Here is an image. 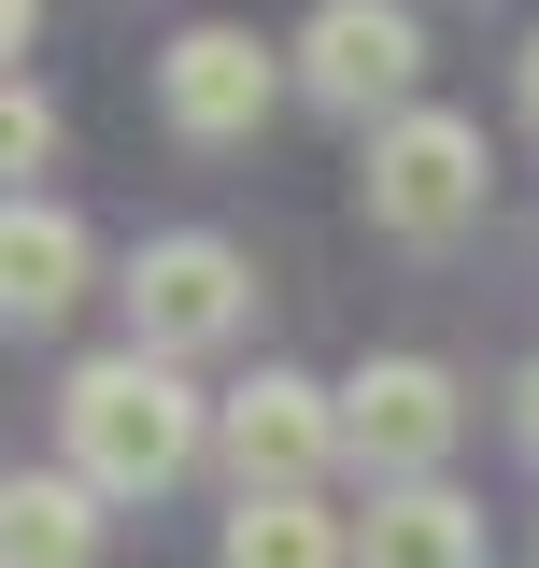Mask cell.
I'll return each mask as SVG.
<instances>
[{"label":"cell","mask_w":539,"mask_h":568,"mask_svg":"<svg viewBox=\"0 0 539 568\" xmlns=\"http://www.w3.org/2000/svg\"><path fill=\"white\" fill-rule=\"evenodd\" d=\"M284 85H298V43H256V29H185V43L156 58V114H171V142H200V156H242V142L284 114Z\"/></svg>","instance_id":"277c9868"},{"label":"cell","mask_w":539,"mask_h":568,"mask_svg":"<svg viewBox=\"0 0 539 568\" xmlns=\"http://www.w3.org/2000/svg\"><path fill=\"white\" fill-rule=\"evenodd\" d=\"M71 298H85V227L58 200H14L0 213V313L14 327H58Z\"/></svg>","instance_id":"9c48e42d"},{"label":"cell","mask_w":539,"mask_h":568,"mask_svg":"<svg viewBox=\"0 0 539 568\" xmlns=\"http://www.w3.org/2000/svg\"><path fill=\"white\" fill-rule=\"evenodd\" d=\"M482 185H497V156H482V129H469V114H440V100L398 114V129L369 142V171H355L369 227L411 242V256H426V242H469V227H482Z\"/></svg>","instance_id":"7a4b0ae2"},{"label":"cell","mask_w":539,"mask_h":568,"mask_svg":"<svg viewBox=\"0 0 539 568\" xmlns=\"http://www.w3.org/2000/svg\"><path fill=\"white\" fill-rule=\"evenodd\" d=\"M242 313H256V271L213 242V227H171V242H142L129 256V355H213L242 342Z\"/></svg>","instance_id":"8992f818"},{"label":"cell","mask_w":539,"mask_h":568,"mask_svg":"<svg viewBox=\"0 0 539 568\" xmlns=\"http://www.w3.org/2000/svg\"><path fill=\"white\" fill-rule=\"evenodd\" d=\"M58 440H71V484L171 497L213 455V398L171 369V355H85V369L58 384Z\"/></svg>","instance_id":"6da1fadb"},{"label":"cell","mask_w":539,"mask_h":568,"mask_svg":"<svg viewBox=\"0 0 539 568\" xmlns=\"http://www.w3.org/2000/svg\"><path fill=\"white\" fill-rule=\"evenodd\" d=\"M511 440L539 455V355H526V384H511Z\"/></svg>","instance_id":"4fadbf2b"},{"label":"cell","mask_w":539,"mask_h":568,"mask_svg":"<svg viewBox=\"0 0 539 568\" xmlns=\"http://www.w3.org/2000/svg\"><path fill=\"white\" fill-rule=\"evenodd\" d=\"M355 568H482V497L455 484H398L355 511Z\"/></svg>","instance_id":"ba28073f"},{"label":"cell","mask_w":539,"mask_h":568,"mask_svg":"<svg viewBox=\"0 0 539 568\" xmlns=\"http://www.w3.org/2000/svg\"><path fill=\"white\" fill-rule=\"evenodd\" d=\"M0 156H14V200H29V171H43V156H58V114H43V100H29V85H14V100H0Z\"/></svg>","instance_id":"7c38bea8"},{"label":"cell","mask_w":539,"mask_h":568,"mask_svg":"<svg viewBox=\"0 0 539 568\" xmlns=\"http://www.w3.org/2000/svg\"><path fill=\"white\" fill-rule=\"evenodd\" d=\"M0 568H100V484L14 469L0 484Z\"/></svg>","instance_id":"30bf717a"},{"label":"cell","mask_w":539,"mask_h":568,"mask_svg":"<svg viewBox=\"0 0 539 568\" xmlns=\"http://www.w3.org/2000/svg\"><path fill=\"white\" fill-rule=\"evenodd\" d=\"M411 85H426V29H411V0H327V14L298 29V100L340 114V129L384 142L398 114H426Z\"/></svg>","instance_id":"3957f363"},{"label":"cell","mask_w":539,"mask_h":568,"mask_svg":"<svg viewBox=\"0 0 539 568\" xmlns=\"http://www.w3.org/2000/svg\"><path fill=\"white\" fill-rule=\"evenodd\" d=\"M0 29H14V58H29V29H43V0H0Z\"/></svg>","instance_id":"5bb4252c"},{"label":"cell","mask_w":539,"mask_h":568,"mask_svg":"<svg viewBox=\"0 0 539 568\" xmlns=\"http://www.w3.org/2000/svg\"><path fill=\"white\" fill-rule=\"evenodd\" d=\"M455 426H469V398H455L440 355H369V369L340 384V455H355L384 497H398V484H440Z\"/></svg>","instance_id":"52a82bcc"},{"label":"cell","mask_w":539,"mask_h":568,"mask_svg":"<svg viewBox=\"0 0 539 568\" xmlns=\"http://www.w3.org/2000/svg\"><path fill=\"white\" fill-rule=\"evenodd\" d=\"M213 568H355V526H340L327 497H242Z\"/></svg>","instance_id":"8fae6325"},{"label":"cell","mask_w":539,"mask_h":568,"mask_svg":"<svg viewBox=\"0 0 539 568\" xmlns=\"http://www.w3.org/2000/svg\"><path fill=\"white\" fill-rule=\"evenodd\" d=\"M213 455H227V484L242 497H313L340 455V384L313 369H256V384H227L213 398Z\"/></svg>","instance_id":"5b68a950"},{"label":"cell","mask_w":539,"mask_h":568,"mask_svg":"<svg viewBox=\"0 0 539 568\" xmlns=\"http://www.w3.org/2000/svg\"><path fill=\"white\" fill-rule=\"evenodd\" d=\"M511 100H526V129H539V43H526V71H511Z\"/></svg>","instance_id":"9a60e30c"}]
</instances>
